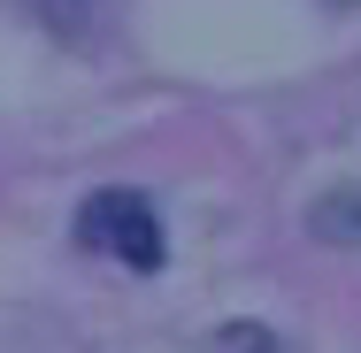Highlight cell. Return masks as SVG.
I'll use <instances>...</instances> for the list:
<instances>
[{"mask_svg":"<svg viewBox=\"0 0 361 353\" xmlns=\"http://www.w3.org/2000/svg\"><path fill=\"white\" fill-rule=\"evenodd\" d=\"M77 246L116 254L131 277H161V261H169V230H161V215L139 185H100L77 208Z\"/></svg>","mask_w":361,"mask_h":353,"instance_id":"1","label":"cell"},{"mask_svg":"<svg viewBox=\"0 0 361 353\" xmlns=\"http://www.w3.org/2000/svg\"><path fill=\"white\" fill-rule=\"evenodd\" d=\"M307 230H315L323 246H361V185L315 192V208H307Z\"/></svg>","mask_w":361,"mask_h":353,"instance_id":"2","label":"cell"},{"mask_svg":"<svg viewBox=\"0 0 361 353\" xmlns=\"http://www.w3.org/2000/svg\"><path fill=\"white\" fill-rule=\"evenodd\" d=\"M208 353H285V346H277V330H262V323H223Z\"/></svg>","mask_w":361,"mask_h":353,"instance_id":"3","label":"cell"}]
</instances>
